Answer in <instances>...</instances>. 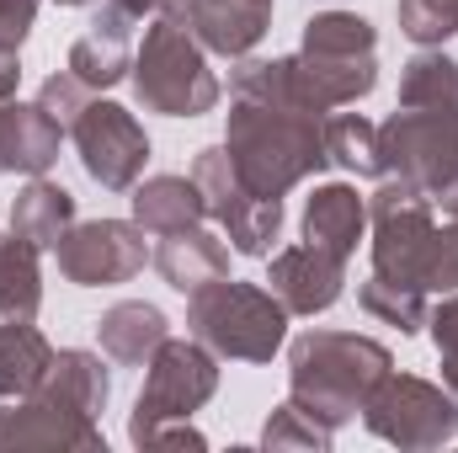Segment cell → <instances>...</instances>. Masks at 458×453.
<instances>
[{
  "label": "cell",
  "instance_id": "27",
  "mask_svg": "<svg viewBox=\"0 0 458 453\" xmlns=\"http://www.w3.org/2000/svg\"><path fill=\"white\" fill-rule=\"evenodd\" d=\"M326 155L352 176H378V123H368L362 113L326 117Z\"/></svg>",
  "mask_w": 458,
  "mask_h": 453
},
{
  "label": "cell",
  "instance_id": "15",
  "mask_svg": "<svg viewBox=\"0 0 458 453\" xmlns=\"http://www.w3.org/2000/svg\"><path fill=\"white\" fill-rule=\"evenodd\" d=\"M133 70V16L117 5H97L91 27L70 43V75L91 91H107Z\"/></svg>",
  "mask_w": 458,
  "mask_h": 453
},
{
  "label": "cell",
  "instance_id": "11",
  "mask_svg": "<svg viewBox=\"0 0 458 453\" xmlns=\"http://www.w3.org/2000/svg\"><path fill=\"white\" fill-rule=\"evenodd\" d=\"M75 150H81V166L97 187L107 192H133V182L144 176V160H149V133L139 128V117L117 102H86V113L75 117L70 128Z\"/></svg>",
  "mask_w": 458,
  "mask_h": 453
},
{
  "label": "cell",
  "instance_id": "26",
  "mask_svg": "<svg viewBox=\"0 0 458 453\" xmlns=\"http://www.w3.org/2000/svg\"><path fill=\"white\" fill-rule=\"evenodd\" d=\"M38 304H43L38 251L16 235H0V315L5 321H32Z\"/></svg>",
  "mask_w": 458,
  "mask_h": 453
},
{
  "label": "cell",
  "instance_id": "36",
  "mask_svg": "<svg viewBox=\"0 0 458 453\" xmlns=\"http://www.w3.org/2000/svg\"><path fill=\"white\" fill-rule=\"evenodd\" d=\"M21 86V54L16 48H0V102H11Z\"/></svg>",
  "mask_w": 458,
  "mask_h": 453
},
{
  "label": "cell",
  "instance_id": "7",
  "mask_svg": "<svg viewBox=\"0 0 458 453\" xmlns=\"http://www.w3.org/2000/svg\"><path fill=\"white\" fill-rule=\"evenodd\" d=\"M144 368L149 373H144V389H139L133 416H128V443L133 449H144L171 422H192V411H203L219 389V357L198 337L187 341L165 337Z\"/></svg>",
  "mask_w": 458,
  "mask_h": 453
},
{
  "label": "cell",
  "instance_id": "21",
  "mask_svg": "<svg viewBox=\"0 0 458 453\" xmlns=\"http://www.w3.org/2000/svg\"><path fill=\"white\" fill-rule=\"evenodd\" d=\"M70 225H75V198L48 176H32L11 203V235L27 240L32 251H54L70 235Z\"/></svg>",
  "mask_w": 458,
  "mask_h": 453
},
{
  "label": "cell",
  "instance_id": "14",
  "mask_svg": "<svg viewBox=\"0 0 458 453\" xmlns=\"http://www.w3.org/2000/svg\"><path fill=\"white\" fill-rule=\"evenodd\" d=\"M267 288L283 299L288 315H320V310H331L342 299L346 261L331 256V251H320V245H310V240H299V245H288V251L272 256Z\"/></svg>",
  "mask_w": 458,
  "mask_h": 453
},
{
  "label": "cell",
  "instance_id": "4",
  "mask_svg": "<svg viewBox=\"0 0 458 453\" xmlns=\"http://www.w3.org/2000/svg\"><path fill=\"white\" fill-rule=\"evenodd\" d=\"M128 75H133V97L149 113H165V117H203L225 97L219 75L208 70V48L176 16H155L144 27V43H139Z\"/></svg>",
  "mask_w": 458,
  "mask_h": 453
},
{
  "label": "cell",
  "instance_id": "9",
  "mask_svg": "<svg viewBox=\"0 0 458 453\" xmlns=\"http://www.w3.org/2000/svg\"><path fill=\"white\" fill-rule=\"evenodd\" d=\"M362 422L373 438L394 443L405 453H427L443 449L458 438V400L454 389L432 384V379H416V373H384L362 406Z\"/></svg>",
  "mask_w": 458,
  "mask_h": 453
},
{
  "label": "cell",
  "instance_id": "18",
  "mask_svg": "<svg viewBox=\"0 0 458 453\" xmlns=\"http://www.w3.org/2000/svg\"><path fill=\"white\" fill-rule=\"evenodd\" d=\"M149 261L160 267V278H165L176 294H198L203 283L229 278V245L203 225L176 229V235H160V245L149 251Z\"/></svg>",
  "mask_w": 458,
  "mask_h": 453
},
{
  "label": "cell",
  "instance_id": "25",
  "mask_svg": "<svg viewBox=\"0 0 458 453\" xmlns=\"http://www.w3.org/2000/svg\"><path fill=\"white\" fill-rule=\"evenodd\" d=\"M400 107L458 117V59H448L443 48H421L400 75Z\"/></svg>",
  "mask_w": 458,
  "mask_h": 453
},
{
  "label": "cell",
  "instance_id": "17",
  "mask_svg": "<svg viewBox=\"0 0 458 453\" xmlns=\"http://www.w3.org/2000/svg\"><path fill=\"white\" fill-rule=\"evenodd\" d=\"M59 144H64V128L43 113L38 102H0V176L5 171H21V176H43L54 160H59Z\"/></svg>",
  "mask_w": 458,
  "mask_h": 453
},
{
  "label": "cell",
  "instance_id": "24",
  "mask_svg": "<svg viewBox=\"0 0 458 453\" xmlns=\"http://www.w3.org/2000/svg\"><path fill=\"white\" fill-rule=\"evenodd\" d=\"M38 389L59 395L64 406H75V411H86V416H102V411H107V395H113V379H107V363H102L97 352L64 346V352H54V368H48V379H43Z\"/></svg>",
  "mask_w": 458,
  "mask_h": 453
},
{
  "label": "cell",
  "instance_id": "12",
  "mask_svg": "<svg viewBox=\"0 0 458 453\" xmlns=\"http://www.w3.org/2000/svg\"><path fill=\"white\" fill-rule=\"evenodd\" d=\"M59 251V272L75 288H113L144 272L149 245L144 229L128 219H91V225H70V235L54 245Z\"/></svg>",
  "mask_w": 458,
  "mask_h": 453
},
{
  "label": "cell",
  "instance_id": "37",
  "mask_svg": "<svg viewBox=\"0 0 458 453\" xmlns=\"http://www.w3.org/2000/svg\"><path fill=\"white\" fill-rule=\"evenodd\" d=\"M59 5H117V11H128L133 21H139L144 11H155V0H59Z\"/></svg>",
  "mask_w": 458,
  "mask_h": 453
},
{
  "label": "cell",
  "instance_id": "20",
  "mask_svg": "<svg viewBox=\"0 0 458 453\" xmlns=\"http://www.w3.org/2000/svg\"><path fill=\"white\" fill-rule=\"evenodd\" d=\"M208 219V203L192 176H149L133 182V225L149 235H176Z\"/></svg>",
  "mask_w": 458,
  "mask_h": 453
},
{
  "label": "cell",
  "instance_id": "6",
  "mask_svg": "<svg viewBox=\"0 0 458 453\" xmlns=\"http://www.w3.org/2000/svg\"><path fill=\"white\" fill-rule=\"evenodd\" d=\"M378 176H400L432 198L448 219L458 214V117L394 107L378 123Z\"/></svg>",
  "mask_w": 458,
  "mask_h": 453
},
{
  "label": "cell",
  "instance_id": "23",
  "mask_svg": "<svg viewBox=\"0 0 458 453\" xmlns=\"http://www.w3.org/2000/svg\"><path fill=\"white\" fill-rule=\"evenodd\" d=\"M54 368V346L38 326L27 321H5L0 326V400H21L32 395Z\"/></svg>",
  "mask_w": 458,
  "mask_h": 453
},
{
  "label": "cell",
  "instance_id": "29",
  "mask_svg": "<svg viewBox=\"0 0 458 453\" xmlns=\"http://www.w3.org/2000/svg\"><path fill=\"white\" fill-rule=\"evenodd\" d=\"M331 438H336V432H331L320 416H310L293 395H288V400L267 416V427H261V449H272V453H277V449H315V453H326V449H331Z\"/></svg>",
  "mask_w": 458,
  "mask_h": 453
},
{
  "label": "cell",
  "instance_id": "22",
  "mask_svg": "<svg viewBox=\"0 0 458 453\" xmlns=\"http://www.w3.org/2000/svg\"><path fill=\"white\" fill-rule=\"evenodd\" d=\"M165 337H171V321H165L155 304H144V299H123V304H113V310L97 321L102 352H107L113 363H128V368L149 363L155 346H160Z\"/></svg>",
  "mask_w": 458,
  "mask_h": 453
},
{
  "label": "cell",
  "instance_id": "33",
  "mask_svg": "<svg viewBox=\"0 0 458 453\" xmlns=\"http://www.w3.org/2000/svg\"><path fill=\"white\" fill-rule=\"evenodd\" d=\"M458 288V214L448 225H437V251H432V272H427V294H454Z\"/></svg>",
  "mask_w": 458,
  "mask_h": 453
},
{
  "label": "cell",
  "instance_id": "32",
  "mask_svg": "<svg viewBox=\"0 0 458 453\" xmlns=\"http://www.w3.org/2000/svg\"><path fill=\"white\" fill-rule=\"evenodd\" d=\"M427 326H432V341L443 352V384L454 389V400H458V288L427 315Z\"/></svg>",
  "mask_w": 458,
  "mask_h": 453
},
{
  "label": "cell",
  "instance_id": "16",
  "mask_svg": "<svg viewBox=\"0 0 458 453\" xmlns=\"http://www.w3.org/2000/svg\"><path fill=\"white\" fill-rule=\"evenodd\" d=\"M272 21V0H192L187 5V27L208 54L245 59Z\"/></svg>",
  "mask_w": 458,
  "mask_h": 453
},
{
  "label": "cell",
  "instance_id": "5",
  "mask_svg": "<svg viewBox=\"0 0 458 453\" xmlns=\"http://www.w3.org/2000/svg\"><path fill=\"white\" fill-rule=\"evenodd\" d=\"M187 331L214 357L234 363H272V352L288 337V310L272 288L214 278L198 294H187Z\"/></svg>",
  "mask_w": 458,
  "mask_h": 453
},
{
  "label": "cell",
  "instance_id": "30",
  "mask_svg": "<svg viewBox=\"0 0 458 453\" xmlns=\"http://www.w3.org/2000/svg\"><path fill=\"white\" fill-rule=\"evenodd\" d=\"M400 32L421 48H443L458 32V0H400Z\"/></svg>",
  "mask_w": 458,
  "mask_h": 453
},
{
  "label": "cell",
  "instance_id": "10",
  "mask_svg": "<svg viewBox=\"0 0 458 453\" xmlns=\"http://www.w3.org/2000/svg\"><path fill=\"white\" fill-rule=\"evenodd\" d=\"M192 182L208 203V219L225 229L240 256H272V245L283 235V203L245 187V176L234 171L225 144H214L192 160Z\"/></svg>",
  "mask_w": 458,
  "mask_h": 453
},
{
  "label": "cell",
  "instance_id": "8",
  "mask_svg": "<svg viewBox=\"0 0 458 453\" xmlns=\"http://www.w3.org/2000/svg\"><path fill=\"white\" fill-rule=\"evenodd\" d=\"M368 225H373V278L427 294V272H432V251H437L432 198L400 176H384L378 192L368 198Z\"/></svg>",
  "mask_w": 458,
  "mask_h": 453
},
{
  "label": "cell",
  "instance_id": "31",
  "mask_svg": "<svg viewBox=\"0 0 458 453\" xmlns=\"http://www.w3.org/2000/svg\"><path fill=\"white\" fill-rule=\"evenodd\" d=\"M86 102H91V86H86V81H75L70 70H59V75H48V81L38 86V107L54 117L64 133L75 128V117L86 113Z\"/></svg>",
  "mask_w": 458,
  "mask_h": 453
},
{
  "label": "cell",
  "instance_id": "1",
  "mask_svg": "<svg viewBox=\"0 0 458 453\" xmlns=\"http://www.w3.org/2000/svg\"><path fill=\"white\" fill-rule=\"evenodd\" d=\"M225 150L250 192L288 198L299 182L331 166L326 155V113H315L299 91L293 54L288 59H250L234 70Z\"/></svg>",
  "mask_w": 458,
  "mask_h": 453
},
{
  "label": "cell",
  "instance_id": "38",
  "mask_svg": "<svg viewBox=\"0 0 458 453\" xmlns=\"http://www.w3.org/2000/svg\"><path fill=\"white\" fill-rule=\"evenodd\" d=\"M187 5H192V0H155V11H160V16H176V21H187Z\"/></svg>",
  "mask_w": 458,
  "mask_h": 453
},
{
  "label": "cell",
  "instance_id": "28",
  "mask_svg": "<svg viewBox=\"0 0 458 453\" xmlns=\"http://www.w3.org/2000/svg\"><path fill=\"white\" fill-rule=\"evenodd\" d=\"M357 299H362V310H368L373 321L394 326L400 337H416V331L427 326V315H432L421 288H400V283H384V278H373V272H368V283L357 288Z\"/></svg>",
  "mask_w": 458,
  "mask_h": 453
},
{
  "label": "cell",
  "instance_id": "35",
  "mask_svg": "<svg viewBox=\"0 0 458 453\" xmlns=\"http://www.w3.org/2000/svg\"><path fill=\"white\" fill-rule=\"evenodd\" d=\"M144 449H208V438H203L192 422H171V427H160Z\"/></svg>",
  "mask_w": 458,
  "mask_h": 453
},
{
  "label": "cell",
  "instance_id": "2",
  "mask_svg": "<svg viewBox=\"0 0 458 453\" xmlns=\"http://www.w3.org/2000/svg\"><path fill=\"white\" fill-rule=\"evenodd\" d=\"M394 368L389 346L357 331H304L288 346V395L331 432L357 422L373 384Z\"/></svg>",
  "mask_w": 458,
  "mask_h": 453
},
{
  "label": "cell",
  "instance_id": "3",
  "mask_svg": "<svg viewBox=\"0 0 458 453\" xmlns=\"http://www.w3.org/2000/svg\"><path fill=\"white\" fill-rule=\"evenodd\" d=\"M299 91L315 113H336L362 102L378 86V32L357 11H315L304 21V43L293 54Z\"/></svg>",
  "mask_w": 458,
  "mask_h": 453
},
{
  "label": "cell",
  "instance_id": "34",
  "mask_svg": "<svg viewBox=\"0 0 458 453\" xmlns=\"http://www.w3.org/2000/svg\"><path fill=\"white\" fill-rule=\"evenodd\" d=\"M32 21H38V0H0V48H16L21 54Z\"/></svg>",
  "mask_w": 458,
  "mask_h": 453
},
{
  "label": "cell",
  "instance_id": "19",
  "mask_svg": "<svg viewBox=\"0 0 458 453\" xmlns=\"http://www.w3.org/2000/svg\"><path fill=\"white\" fill-rule=\"evenodd\" d=\"M362 235H368V203L357 198V187L326 182V187L310 192V203H304V240L310 245H320V251L352 261Z\"/></svg>",
  "mask_w": 458,
  "mask_h": 453
},
{
  "label": "cell",
  "instance_id": "13",
  "mask_svg": "<svg viewBox=\"0 0 458 453\" xmlns=\"http://www.w3.org/2000/svg\"><path fill=\"white\" fill-rule=\"evenodd\" d=\"M0 449H75V453H107V438L97 416L64 406L48 389H32L0 411Z\"/></svg>",
  "mask_w": 458,
  "mask_h": 453
}]
</instances>
